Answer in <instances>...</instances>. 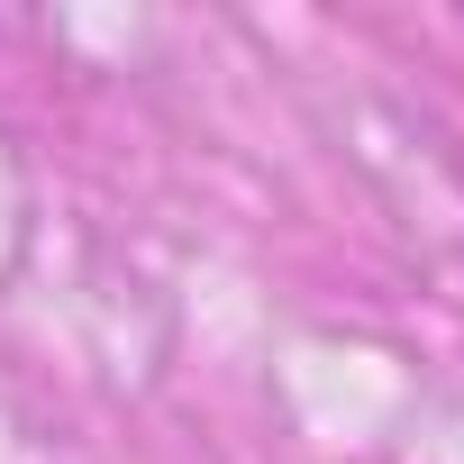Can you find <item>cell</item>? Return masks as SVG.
Instances as JSON below:
<instances>
[]
</instances>
